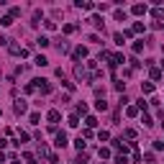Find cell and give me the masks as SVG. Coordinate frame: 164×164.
<instances>
[{
    "instance_id": "6da1fadb",
    "label": "cell",
    "mask_w": 164,
    "mask_h": 164,
    "mask_svg": "<svg viewBox=\"0 0 164 164\" xmlns=\"http://www.w3.org/2000/svg\"><path fill=\"white\" fill-rule=\"evenodd\" d=\"M33 87H36L41 95H49V92H51V82L49 80H33Z\"/></svg>"
},
{
    "instance_id": "7a4b0ae2",
    "label": "cell",
    "mask_w": 164,
    "mask_h": 164,
    "mask_svg": "<svg viewBox=\"0 0 164 164\" xmlns=\"http://www.w3.org/2000/svg\"><path fill=\"white\" fill-rule=\"evenodd\" d=\"M54 144H56V146H59V149H62V146H67V133H62V131H56V139H54Z\"/></svg>"
},
{
    "instance_id": "3957f363",
    "label": "cell",
    "mask_w": 164,
    "mask_h": 164,
    "mask_svg": "<svg viewBox=\"0 0 164 164\" xmlns=\"http://www.w3.org/2000/svg\"><path fill=\"white\" fill-rule=\"evenodd\" d=\"M13 108H16L18 116H23V113L28 110V105H26V100H16V105H13Z\"/></svg>"
},
{
    "instance_id": "277c9868",
    "label": "cell",
    "mask_w": 164,
    "mask_h": 164,
    "mask_svg": "<svg viewBox=\"0 0 164 164\" xmlns=\"http://www.w3.org/2000/svg\"><path fill=\"white\" fill-rule=\"evenodd\" d=\"M85 56H87V49H85V46H77V49H74V59H85Z\"/></svg>"
},
{
    "instance_id": "5b68a950",
    "label": "cell",
    "mask_w": 164,
    "mask_h": 164,
    "mask_svg": "<svg viewBox=\"0 0 164 164\" xmlns=\"http://www.w3.org/2000/svg\"><path fill=\"white\" fill-rule=\"evenodd\" d=\"M46 118L51 120V123H56V120L62 118V113H59V110H49V113H46Z\"/></svg>"
},
{
    "instance_id": "8992f818",
    "label": "cell",
    "mask_w": 164,
    "mask_h": 164,
    "mask_svg": "<svg viewBox=\"0 0 164 164\" xmlns=\"http://www.w3.org/2000/svg\"><path fill=\"white\" fill-rule=\"evenodd\" d=\"M36 44H39L41 49H46L49 44H51V41H49V36H39V39H36Z\"/></svg>"
},
{
    "instance_id": "52a82bcc",
    "label": "cell",
    "mask_w": 164,
    "mask_h": 164,
    "mask_svg": "<svg viewBox=\"0 0 164 164\" xmlns=\"http://www.w3.org/2000/svg\"><path fill=\"white\" fill-rule=\"evenodd\" d=\"M141 92H144V95H149V92H154V85H151V82H144V85H141Z\"/></svg>"
},
{
    "instance_id": "ba28073f",
    "label": "cell",
    "mask_w": 164,
    "mask_h": 164,
    "mask_svg": "<svg viewBox=\"0 0 164 164\" xmlns=\"http://www.w3.org/2000/svg\"><path fill=\"white\" fill-rule=\"evenodd\" d=\"M85 123H87V128H95L97 126V118L95 116H87V118H85Z\"/></svg>"
},
{
    "instance_id": "9c48e42d",
    "label": "cell",
    "mask_w": 164,
    "mask_h": 164,
    "mask_svg": "<svg viewBox=\"0 0 164 164\" xmlns=\"http://www.w3.org/2000/svg\"><path fill=\"white\" fill-rule=\"evenodd\" d=\"M77 8H82V10H90V8H92V3H87V0H77Z\"/></svg>"
},
{
    "instance_id": "30bf717a",
    "label": "cell",
    "mask_w": 164,
    "mask_h": 164,
    "mask_svg": "<svg viewBox=\"0 0 164 164\" xmlns=\"http://www.w3.org/2000/svg\"><path fill=\"white\" fill-rule=\"evenodd\" d=\"M146 13V5H133V16H144Z\"/></svg>"
},
{
    "instance_id": "8fae6325",
    "label": "cell",
    "mask_w": 164,
    "mask_h": 164,
    "mask_svg": "<svg viewBox=\"0 0 164 164\" xmlns=\"http://www.w3.org/2000/svg\"><path fill=\"white\" fill-rule=\"evenodd\" d=\"M90 23H92V26H97V28H103V18H100V16H92V18H90Z\"/></svg>"
},
{
    "instance_id": "7c38bea8",
    "label": "cell",
    "mask_w": 164,
    "mask_h": 164,
    "mask_svg": "<svg viewBox=\"0 0 164 164\" xmlns=\"http://www.w3.org/2000/svg\"><path fill=\"white\" fill-rule=\"evenodd\" d=\"M113 144H116V149H118V151H128V144H123V141H113Z\"/></svg>"
},
{
    "instance_id": "4fadbf2b",
    "label": "cell",
    "mask_w": 164,
    "mask_h": 164,
    "mask_svg": "<svg viewBox=\"0 0 164 164\" xmlns=\"http://www.w3.org/2000/svg\"><path fill=\"white\" fill-rule=\"evenodd\" d=\"M33 62H36V64H39V67H46V64H49L44 54H39V56H36V59H33Z\"/></svg>"
},
{
    "instance_id": "5bb4252c",
    "label": "cell",
    "mask_w": 164,
    "mask_h": 164,
    "mask_svg": "<svg viewBox=\"0 0 164 164\" xmlns=\"http://www.w3.org/2000/svg\"><path fill=\"white\" fill-rule=\"evenodd\" d=\"M95 108H97V110H108V103H105V100H103V97H100V100H97V103H95Z\"/></svg>"
},
{
    "instance_id": "9a60e30c",
    "label": "cell",
    "mask_w": 164,
    "mask_h": 164,
    "mask_svg": "<svg viewBox=\"0 0 164 164\" xmlns=\"http://www.w3.org/2000/svg\"><path fill=\"white\" fill-rule=\"evenodd\" d=\"M97 154H100V159H108V156H110V149H105V146H100V151H97Z\"/></svg>"
},
{
    "instance_id": "2e32d148",
    "label": "cell",
    "mask_w": 164,
    "mask_h": 164,
    "mask_svg": "<svg viewBox=\"0 0 164 164\" xmlns=\"http://www.w3.org/2000/svg\"><path fill=\"white\" fill-rule=\"evenodd\" d=\"M0 23H3V26H10V23H13V16H3V18H0Z\"/></svg>"
},
{
    "instance_id": "e0dca14e",
    "label": "cell",
    "mask_w": 164,
    "mask_h": 164,
    "mask_svg": "<svg viewBox=\"0 0 164 164\" xmlns=\"http://www.w3.org/2000/svg\"><path fill=\"white\" fill-rule=\"evenodd\" d=\"M151 16H154V18H164V10H162V8H154Z\"/></svg>"
},
{
    "instance_id": "ac0fdd59",
    "label": "cell",
    "mask_w": 164,
    "mask_h": 164,
    "mask_svg": "<svg viewBox=\"0 0 164 164\" xmlns=\"http://www.w3.org/2000/svg\"><path fill=\"white\" fill-rule=\"evenodd\" d=\"M131 31H133V33H141V31H144V23H133Z\"/></svg>"
},
{
    "instance_id": "d6986e66",
    "label": "cell",
    "mask_w": 164,
    "mask_h": 164,
    "mask_svg": "<svg viewBox=\"0 0 164 164\" xmlns=\"http://www.w3.org/2000/svg\"><path fill=\"white\" fill-rule=\"evenodd\" d=\"M151 80H162V69H151Z\"/></svg>"
},
{
    "instance_id": "ffe728a7",
    "label": "cell",
    "mask_w": 164,
    "mask_h": 164,
    "mask_svg": "<svg viewBox=\"0 0 164 164\" xmlns=\"http://www.w3.org/2000/svg\"><path fill=\"white\" fill-rule=\"evenodd\" d=\"M74 146H77V149H85V146H87V144H85V139L80 136V139H77V141H74Z\"/></svg>"
},
{
    "instance_id": "44dd1931",
    "label": "cell",
    "mask_w": 164,
    "mask_h": 164,
    "mask_svg": "<svg viewBox=\"0 0 164 164\" xmlns=\"http://www.w3.org/2000/svg\"><path fill=\"white\" fill-rule=\"evenodd\" d=\"M69 126H72V128H74V126H80V120H77V116H69Z\"/></svg>"
},
{
    "instance_id": "7402d4cb",
    "label": "cell",
    "mask_w": 164,
    "mask_h": 164,
    "mask_svg": "<svg viewBox=\"0 0 164 164\" xmlns=\"http://www.w3.org/2000/svg\"><path fill=\"white\" fill-rule=\"evenodd\" d=\"M97 136H100V141H108V139H110V133H108V131H100Z\"/></svg>"
},
{
    "instance_id": "603a6c76",
    "label": "cell",
    "mask_w": 164,
    "mask_h": 164,
    "mask_svg": "<svg viewBox=\"0 0 164 164\" xmlns=\"http://www.w3.org/2000/svg\"><path fill=\"white\" fill-rule=\"evenodd\" d=\"M116 21H126V13L123 10H116Z\"/></svg>"
},
{
    "instance_id": "cb8c5ba5",
    "label": "cell",
    "mask_w": 164,
    "mask_h": 164,
    "mask_svg": "<svg viewBox=\"0 0 164 164\" xmlns=\"http://www.w3.org/2000/svg\"><path fill=\"white\" fill-rule=\"evenodd\" d=\"M116 164H128V159L126 156H116Z\"/></svg>"
},
{
    "instance_id": "d4e9b609",
    "label": "cell",
    "mask_w": 164,
    "mask_h": 164,
    "mask_svg": "<svg viewBox=\"0 0 164 164\" xmlns=\"http://www.w3.org/2000/svg\"><path fill=\"white\" fill-rule=\"evenodd\" d=\"M0 162H5V154H3V151H0Z\"/></svg>"
},
{
    "instance_id": "484cf974",
    "label": "cell",
    "mask_w": 164,
    "mask_h": 164,
    "mask_svg": "<svg viewBox=\"0 0 164 164\" xmlns=\"http://www.w3.org/2000/svg\"><path fill=\"white\" fill-rule=\"evenodd\" d=\"M10 164H21V162H16V159H13V162H10Z\"/></svg>"
},
{
    "instance_id": "4316f807",
    "label": "cell",
    "mask_w": 164,
    "mask_h": 164,
    "mask_svg": "<svg viewBox=\"0 0 164 164\" xmlns=\"http://www.w3.org/2000/svg\"><path fill=\"white\" fill-rule=\"evenodd\" d=\"M162 126H164V113H162Z\"/></svg>"
},
{
    "instance_id": "83f0119b",
    "label": "cell",
    "mask_w": 164,
    "mask_h": 164,
    "mask_svg": "<svg viewBox=\"0 0 164 164\" xmlns=\"http://www.w3.org/2000/svg\"><path fill=\"white\" fill-rule=\"evenodd\" d=\"M162 72H164V62H162Z\"/></svg>"
},
{
    "instance_id": "f1b7e54d",
    "label": "cell",
    "mask_w": 164,
    "mask_h": 164,
    "mask_svg": "<svg viewBox=\"0 0 164 164\" xmlns=\"http://www.w3.org/2000/svg\"><path fill=\"white\" fill-rule=\"evenodd\" d=\"M28 164H36V162H28Z\"/></svg>"
}]
</instances>
